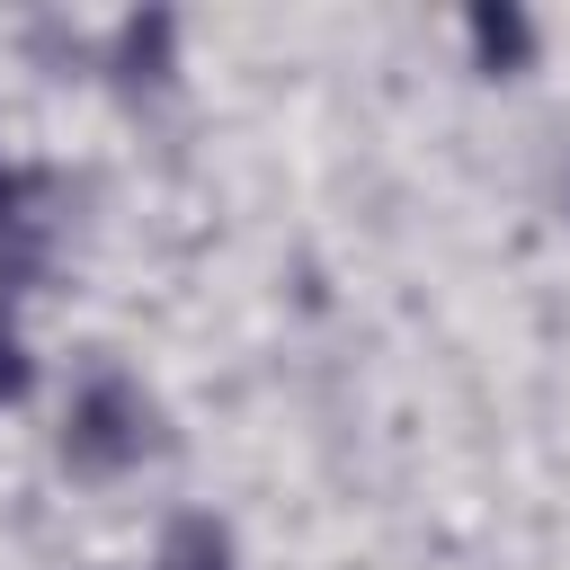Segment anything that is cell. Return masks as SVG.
I'll list each match as a JSON object with an SVG mask.
<instances>
[{"label":"cell","mask_w":570,"mask_h":570,"mask_svg":"<svg viewBox=\"0 0 570 570\" xmlns=\"http://www.w3.org/2000/svg\"><path fill=\"white\" fill-rule=\"evenodd\" d=\"M45 445H53V472L71 490H125V481H142V472L169 463L178 419H169V401H160V383L142 365H125V356L98 347V356H80L53 383Z\"/></svg>","instance_id":"6da1fadb"},{"label":"cell","mask_w":570,"mask_h":570,"mask_svg":"<svg viewBox=\"0 0 570 570\" xmlns=\"http://www.w3.org/2000/svg\"><path fill=\"white\" fill-rule=\"evenodd\" d=\"M187 71H196V27L160 0L142 9H116V18H89V89H107L125 116H160L187 98Z\"/></svg>","instance_id":"7a4b0ae2"},{"label":"cell","mask_w":570,"mask_h":570,"mask_svg":"<svg viewBox=\"0 0 570 570\" xmlns=\"http://www.w3.org/2000/svg\"><path fill=\"white\" fill-rule=\"evenodd\" d=\"M62 240H71V187H62V169H45L36 151H18L0 134V294L36 303L45 276L62 267Z\"/></svg>","instance_id":"3957f363"},{"label":"cell","mask_w":570,"mask_h":570,"mask_svg":"<svg viewBox=\"0 0 570 570\" xmlns=\"http://www.w3.org/2000/svg\"><path fill=\"white\" fill-rule=\"evenodd\" d=\"M454 53H463L472 80L517 89V80H534V71L552 62V27H543L525 0H463V9H454Z\"/></svg>","instance_id":"277c9868"},{"label":"cell","mask_w":570,"mask_h":570,"mask_svg":"<svg viewBox=\"0 0 570 570\" xmlns=\"http://www.w3.org/2000/svg\"><path fill=\"white\" fill-rule=\"evenodd\" d=\"M142 570H249V543L223 508L205 499H178L151 517V543H142Z\"/></svg>","instance_id":"5b68a950"},{"label":"cell","mask_w":570,"mask_h":570,"mask_svg":"<svg viewBox=\"0 0 570 570\" xmlns=\"http://www.w3.org/2000/svg\"><path fill=\"white\" fill-rule=\"evenodd\" d=\"M45 401V347H36V321L18 294H0V419L9 410H36Z\"/></svg>","instance_id":"8992f818"},{"label":"cell","mask_w":570,"mask_h":570,"mask_svg":"<svg viewBox=\"0 0 570 570\" xmlns=\"http://www.w3.org/2000/svg\"><path fill=\"white\" fill-rule=\"evenodd\" d=\"M561 223H570V160H561Z\"/></svg>","instance_id":"52a82bcc"}]
</instances>
